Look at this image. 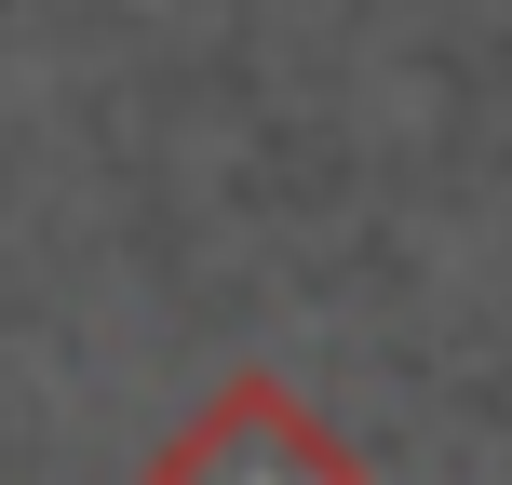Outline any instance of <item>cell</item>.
Wrapping results in <instances>:
<instances>
[{
    "label": "cell",
    "instance_id": "6da1fadb",
    "mask_svg": "<svg viewBox=\"0 0 512 485\" xmlns=\"http://www.w3.org/2000/svg\"><path fill=\"white\" fill-rule=\"evenodd\" d=\"M135 485H378V459H364L297 378L243 364V378H216L203 405L135 459Z\"/></svg>",
    "mask_w": 512,
    "mask_h": 485
}]
</instances>
